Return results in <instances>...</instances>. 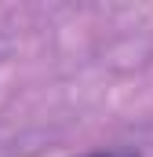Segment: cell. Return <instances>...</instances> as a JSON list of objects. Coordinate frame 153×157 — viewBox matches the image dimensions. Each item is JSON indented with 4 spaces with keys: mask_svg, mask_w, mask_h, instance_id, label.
<instances>
[{
    "mask_svg": "<svg viewBox=\"0 0 153 157\" xmlns=\"http://www.w3.org/2000/svg\"><path fill=\"white\" fill-rule=\"evenodd\" d=\"M91 157H135V154H120V150H110V154H91Z\"/></svg>",
    "mask_w": 153,
    "mask_h": 157,
    "instance_id": "obj_1",
    "label": "cell"
}]
</instances>
